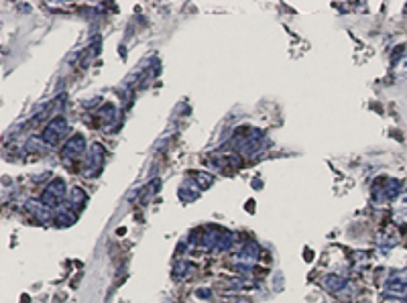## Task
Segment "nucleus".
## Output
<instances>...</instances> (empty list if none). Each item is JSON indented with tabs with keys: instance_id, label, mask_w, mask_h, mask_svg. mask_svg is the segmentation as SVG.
<instances>
[{
	"instance_id": "obj_1",
	"label": "nucleus",
	"mask_w": 407,
	"mask_h": 303,
	"mask_svg": "<svg viewBox=\"0 0 407 303\" xmlns=\"http://www.w3.org/2000/svg\"><path fill=\"white\" fill-rule=\"evenodd\" d=\"M387 295L389 297H407V269L395 273L387 281Z\"/></svg>"
},
{
	"instance_id": "obj_2",
	"label": "nucleus",
	"mask_w": 407,
	"mask_h": 303,
	"mask_svg": "<svg viewBox=\"0 0 407 303\" xmlns=\"http://www.w3.org/2000/svg\"><path fill=\"white\" fill-rule=\"evenodd\" d=\"M63 191H65V185H63V181L61 179H55L47 189H45V194H43V203L45 205H49V208H53V205H57L59 202H61V198H63Z\"/></svg>"
},
{
	"instance_id": "obj_4",
	"label": "nucleus",
	"mask_w": 407,
	"mask_h": 303,
	"mask_svg": "<svg viewBox=\"0 0 407 303\" xmlns=\"http://www.w3.org/2000/svg\"><path fill=\"white\" fill-rule=\"evenodd\" d=\"M84 145H86V141H84V136H76V139H72L70 143H67V147H65V151H63V155L65 157H70V155H79L81 151H84Z\"/></svg>"
},
{
	"instance_id": "obj_5",
	"label": "nucleus",
	"mask_w": 407,
	"mask_h": 303,
	"mask_svg": "<svg viewBox=\"0 0 407 303\" xmlns=\"http://www.w3.org/2000/svg\"><path fill=\"white\" fill-rule=\"evenodd\" d=\"M344 283H346V281H344V279H340L338 275H330V277L326 279V287L332 289V291H338L340 287H344Z\"/></svg>"
},
{
	"instance_id": "obj_3",
	"label": "nucleus",
	"mask_w": 407,
	"mask_h": 303,
	"mask_svg": "<svg viewBox=\"0 0 407 303\" xmlns=\"http://www.w3.org/2000/svg\"><path fill=\"white\" fill-rule=\"evenodd\" d=\"M65 128H67V122H65L63 118L53 120L51 125L45 128V132H43V141L49 143V145H55V143L59 141V136L65 132Z\"/></svg>"
}]
</instances>
